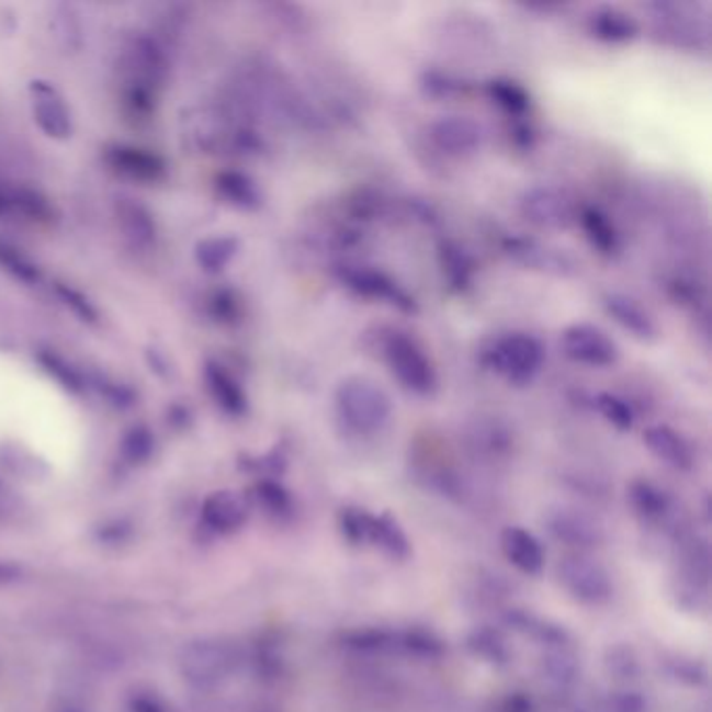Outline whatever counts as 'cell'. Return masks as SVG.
I'll use <instances>...</instances> for the list:
<instances>
[{
  "mask_svg": "<svg viewBox=\"0 0 712 712\" xmlns=\"http://www.w3.org/2000/svg\"><path fill=\"white\" fill-rule=\"evenodd\" d=\"M335 408L347 429L372 434L385 429L393 404L387 391L368 376H347L335 391Z\"/></svg>",
  "mask_w": 712,
  "mask_h": 712,
  "instance_id": "obj_1",
  "label": "cell"
},
{
  "mask_svg": "<svg viewBox=\"0 0 712 712\" xmlns=\"http://www.w3.org/2000/svg\"><path fill=\"white\" fill-rule=\"evenodd\" d=\"M481 362L515 387L531 385L545 362V347L529 332H506L483 349Z\"/></svg>",
  "mask_w": 712,
  "mask_h": 712,
  "instance_id": "obj_2",
  "label": "cell"
},
{
  "mask_svg": "<svg viewBox=\"0 0 712 712\" xmlns=\"http://www.w3.org/2000/svg\"><path fill=\"white\" fill-rule=\"evenodd\" d=\"M383 360L397 383L414 395L429 397L437 387V370L420 343L402 330H391L383 339Z\"/></svg>",
  "mask_w": 712,
  "mask_h": 712,
  "instance_id": "obj_3",
  "label": "cell"
},
{
  "mask_svg": "<svg viewBox=\"0 0 712 712\" xmlns=\"http://www.w3.org/2000/svg\"><path fill=\"white\" fill-rule=\"evenodd\" d=\"M237 663V649L222 640H199L180 654V670L194 686H216L235 670Z\"/></svg>",
  "mask_w": 712,
  "mask_h": 712,
  "instance_id": "obj_4",
  "label": "cell"
},
{
  "mask_svg": "<svg viewBox=\"0 0 712 712\" xmlns=\"http://www.w3.org/2000/svg\"><path fill=\"white\" fill-rule=\"evenodd\" d=\"M556 575L562 587L581 604L600 606L612 596V581L604 566L585 554L562 556Z\"/></svg>",
  "mask_w": 712,
  "mask_h": 712,
  "instance_id": "obj_5",
  "label": "cell"
},
{
  "mask_svg": "<svg viewBox=\"0 0 712 712\" xmlns=\"http://www.w3.org/2000/svg\"><path fill=\"white\" fill-rule=\"evenodd\" d=\"M337 276L349 291H353L355 295H360L364 300L388 303L391 307H397L399 312H406V314L418 312V303L410 293L378 268L343 263L337 268Z\"/></svg>",
  "mask_w": 712,
  "mask_h": 712,
  "instance_id": "obj_6",
  "label": "cell"
},
{
  "mask_svg": "<svg viewBox=\"0 0 712 712\" xmlns=\"http://www.w3.org/2000/svg\"><path fill=\"white\" fill-rule=\"evenodd\" d=\"M520 212L531 224L562 230L577 222L579 207L575 196L558 187H533L520 196Z\"/></svg>",
  "mask_w": 712,
  "mask_h": 712,
  "instance_id": "obj_7",
  "label": "cell"
},
{
  "mask_svg": "<svg viewBox=\"0 0 712 712\" xmlns=\"http://www.w3.org/2000/svg\"><path fill=\"white\" fill-rule=\"evenodd\" d=\"M562 353L581 366H614L621 358L619 346L602 328L594 324H573L562 332Z\"/></svg>",
  "mask_w": 712,
  "mask_h": 712,
  "instance_id": "obj_8",
  "label": "cell"
},
{
  "mask_svg": "<svg viewBox=\"0 0 712 712\" xmlns=\"http://www.w3.org/2000/svg\"><path fill=\"white\" fill-rule=\"evenodd\" d=\"M711 579V550L709 543L702 540H683L679 545L677 558V596L681 604L696 608L707 598Z\"/></svg>",
  "mask_w": 712,
  "mask_h": 712,
  "instance_id": "obj_9",
  "label": "cell"
},
{
  "mask_svg": "<svg viewBox=\"0 0 712 712\" xmlns=\"http://www.w3.org/2000/svg\"><path fill=\"white\" fill-rule=\"evenodd\" d=\"M504 249H506V253L510 256V259L517 261L520 265H524L529 270L545 272V274L562 276V279L575 276L579 272V268H581L575 261V258L568 256L564 249L543 245V242L533 240V238H508L506 245H504Z\"/></svg>",
  "mask_w": 712,
  "mask_h": 712,
  "instance_id": "obj_10",
  "label": "cell"
},
{
  "mask_svg": "<svg viewBox=\"0 0 712 712\" xmlns=\"http://www.w3.org/2000/svg\"><path fill=\"white\" fill-rule=\"evenodd\" d=\"M30 99H32V113L38 128L43 129L48 138L65 140L74 132L71 111L67 108L61 92L50 82L34 80L30 84Z\"/></svg>",
  "mask_w": 712,
  "mask_h": 712,
  "instance_id": "obj_11",
  "label": "cell"
},
{
  "mask_svg": "<svg viewBox=\"0 0 712 712\" xmlns=\"http://www.w3.org/2000/svg\"><path fill=\"white\" fill-rule=\"evenodd\" d=\"M109 168L134 182L151 184L163 178L166 161L157 152L134 145H111L105 149Z\"/></svg>",
  "mask_w": 712,
  "mask_h": 712,
  "instance_id": "obj_12",
  "label": "cell"
},
{
  "mask_svg": "<svg viewBox=\"0 0 712 712\" xmlns=\"http://www.w3.org/2000/svg\"><path fill=\"white\" fill-rule=\"evenodd\" d=\"M485 132L481 124L466 115H448L431 126V140L437 149L453 157L471 155L483 145Z\"/></svg>",
  "mask_w": 712,
  "mask_h": 712,
  "instance_id": "obj_13",
  "label": "cell"
},
{
  "mask_svg": "<svg viewBox=\"0 0 712 712\" xmlns=\"http://www.w3.org/2000/svg\"><path fill=\"white\" fill-rule=\"evenodd\" d=\"M545 527L554 540L570 547L589 550L600 545L602 541V529L598 527V522L570 508L550 510L545 517Z\"/></svg>",
  "mask_w": 712,
  "mask_h": 712,
  "instance_id": "obj_14",
  "label": "cell"
},
{
  "mask_svg": "<svg viewBox=\"0 0 712 712\" xmlns=\"http://www.w3.org/2000/svg\"><path fill=\"white\" fill-rule=\"evenodd\" d=\"M629 499L635 510V515L642 518L647 524L656 527H669L670 531H677L679 524V510L673 501V497L656 487L649 481H635L629 489Z\"/></svg>",
  "mask_w": 712,
  "mask_h": 712,
  "instance_id": "obj_15",
  "label": "cell"
},
{
  "mask_svg": "<svg viewBox=\"0 0 712 712\" xmlns=\"http://www.w3.org/2000/svg\"><path fill=\"white\" fill-rule=\"evenodd\" d=\"M604 309L606 314L631 337H635L640 341H654L658 337V328L652 320V316L640 303L626 297L623 293L604 295Z\"/></svg>",
  "mask_w": 712,
  "mask_h": 712,
  "instance_id": "obj_16",
  "label": "cell"
},
{
  "mask_svg": "<svg viewBox=\"0 0 712 712\" xmlns=\"http://www.w3.org/2000/svg\"><path fill=\"white\" fill-rule=\"evenodd\" d=\"M55 210L44 194L27 187L0 184V217H22L30 222H50Z\"/></svg>",
  "mask_w": 712,
  "mask_h": 712,
  "instance_id": "obj_17",
  "label": "cell"
},
{
  "mask_svg": "<svg viewBox=\"0 0 712 712\" xmlns=\"http://www.w3.org/2000/svg\"><path fill=\"white\" fill-rule=\"evenodd\" d=\"M203 376H205V385H207L210 395L216 399V404L222 410L230 416L247 414L249 410L247 393L233 376V372H228L217 362H207L203 370Z\"/></svg>",
  "mask_w": 712,
  "mask_h": 712,
  "instance_id": "obj_18",
  "label": "cell"
},
{
  "mask_svg": "<svg viewBox=\"0 0 712 712\" xmlns=\"http://www.w3.org/2000/svg\"><path fill=\"white\" fill-rule=\"evenodd\" d=\"M587 30L594 38L608 44L631 43L640 36V23L614 7H600L587 18Z\"/></svg>",
  "mask_w": 712,
  "mask_h": 712,
  "instance_id": "obj_19",
  "label": "cell"
},
{
  "mask_svg": "<svg viewBox=\"0 0 712 712\" xmlns=\"http://www.w3.org/2000/svg\"><path fill=\"white\" fill-rule=\"evenodd\" d=\"M247 504L233 491H217L203 504V520L217 533H235L247 520Z\"/></svg>",
  "mask_w": 712,
  "mask_h": 712,
  "instance_id": "obj_20",
  "label": "cell"
},
{
  "mask_svg": "<svg viewBox=\"0 0 712 712\" xmlns=\"http://www.w3.org/2000/svg\"><path fill=\"white\" fill-rule=\"evenodd\" d=\"M644 443L647 450L654 453L660 462L669 464L677 471H690L693 455L688 441L677 431L665 425H656L644 431Z\"/></svg>",
  "mask_w": 712,
  "mask_h": 712,
  "instance_id": "obj_21",
  "label": "cell"
},
{
  "mask_svg": "<svg viewBox=\"0 0 712 712\" xmlns=\"http://www.w3.org/2000/svg\"><path fill=\"white\" fill-rule=\"evenodd\" d=\"M504 556L527 575H538L543 568V547L535 535L520 527H508L501 533Z\"/></svg>",
  "mask_w": 712,
  "mask_h": 712,
  "instance_id": "obj_22",
  "label": "cell"
},
{
  "mask_svg": "<svg viewBox=\"0 0 712 712\" xmlns=\"http://www.w3.org/2000/svg\"><path fill=\"white\" fill-rule=\"evenodd\" d=\"M577 222H581L585 237L591 242L594 249H598V253H602L606 258H612L619 251V247H621L619 233L604 212H600L598 207H583L579 210Z\"/></svg>",
  "mask_w": 712,
  "mask_h": 712,
  "instance_id": "obj_23",
  "label": "cell"
},
{
  "mask_svg": "<svg viewBox=\"0 0 712 712\" xmlns=\"http://www.w3.org/2000/svg\"><path fill=\"white\" fill-rule=\"evenodd\" d=\"M217 193L238 210H258L261 194L258 184L240 172H222L216 180Z\"/></svg>",
  "mask_w": 712,
  "mask_h": 712,
  "instance_id": "obj_24",
  "label": "cell"
},
{
  "mask_svg": "<svg viewBox=\"0 0 712 712\" xmlns=\"http://www.w3.org/2000/svg\"><path fill=\"white\" fill-rule=\"evenodd\" d=\"M370 541L378 545L393 561H404L410 556V541L395 518L383 515L372 520Z\"/></svg>",
  "mask_w": 712,
  "mask_h": 712,
  "instance_id": "obj_25",
  "label": "cell"
},
{
  "mask_svg": "<svg viewBox=\"0 0 712 712\" xmlns=\"http://www.w3.org/2000/svg\"><path fill=\"white\" fill-rule=\"evenodd\" d=\"M117 216H120V222L124 226L126 237L132 238L136 245L147 247L157 237L155 219L140 203L124 199L120 203V207H117Z\"/></svg>",
  "mask_w": 712,
  "mask_h": 712,
  "instance_id": "obj_26",
  "label": "cell"
},
{
  "mask_svg": "<svg viewBox=\"0 0 712 712\" xmlns=\"http://www.w3.org/2000/svg\"><path fill=\"white\" fill-rule=\"evenodd\" d=\"M238 253V240L235 237H210L196 245L194 258L199 265L210 272L217 274L222 272Z\"/></svg>",
  "mask_w": 712,
  "mask_h": 712,
  "instance_id": "obj_27",
  "label": "cell"
},
{
  "mask_svg": "<svg viewBox=\"0 0 712 712\" xmlns=\"http://www.w3.org/2000/svg\"><path fill=\"white\" fill-rule=\"evenodd\" d=\"M441 265H443V276L450 282L453 291H466L473 284V261L464 253V249H460L453 242H443L441 251Z\"/></svg>",
  "mask_w": 712,
  "mask_h": 712,
  "instance_id": "obj_28",
  "label": "cell"
},
{
  "mask_svg": "<svg viewBox=\"0 0 712 712\" xmlns=\"http://www.w3.org/2000/svg\"><path fill=\"white\" fill-rule=\"evenodd\" d=\"M543 675L556 688H568L577 679V660L568 646L550 647L543 656Z\"/></svg>",
  "mask_w": 712,
  "mask_h": 712,
  "instance_id": "obj_29",
  "label": "cell"
},
{
  "mask_svg": "<svg viewBox=\"0 0 712 712\" xmlns=\"http://www.w3.org/2000/svg\"><path fill=\"white\" fill-rule=\"evenodd\" d=\"M487 94L510 115H524L531 108L529 92L512 80H491L487 84Z\"/></svg>",
  "mask_w": 712,
  "mask_h": 712,
  "instance_id": "obj_30",
  "label": "cell"
},
{
  "mask_svg": "<svg viewBox=\"0 0 712 712\" xmlns=\"http://www.w3.org/2000/svg\"><path fill=\"white\" fill-rule=\"evenodd\" d=\"M0 268L7 270L13 279L25 282V284H36L41 281V268L23 253L22 249L0 242Z\"/></svg>",
  "mask_w": 712,
  "mask_h": 712,
  "instance_id": "obj_31",
  "label": "cell"
},
{
  "mask_svg": "<svg viewBox=\"0 0 712 712\" xmlns=\"http://www.w3.org/2000/svg\"><path fill=\"white\" fill-rule=\"evenodd\" d=\"M596 408L614 429H619V431H631L633 429L635 414H633V408L626 404L623 397L612 395V393H600L596 397Z\"/></svg>",
  "mask_w": 712,
  "mask_h": 712,
  "instance_id": "obj_32",
  "label": "cell"
},
{
  "mask_svg": "<svg viewBox=\"0 0 712 712\" xmlns=\"http://www.w3.org/2000/svg\"><path fill=\"white\" fill-rule=\"evenodd\" d=\"M38 362L43 364L44 370L61 385V387L71 391V393H80L82 391V376L78 374L76 368L67 364L61 355L53 353V351H43L38 355Z\"/></svg>",
  "mask_w": 712,
  "mask_h": 712,
  "instance_id": "obj_33",
  "label": "cell"
},
{
  "mask_svg": "<svg viewBox=\"0 0 712 712\" xmlns=\"http://www.w3.org/2000/svg\"><path fill=\"white\" fill-rule=\"evenodd\" d=\"M372 520L374 517L368 515L360 508H343L339 515V524H341V533L346 535V540L353 545H362L370 541V531H372Z\"/></svg>",
  "mask_w": 712,
  "mask_h": 712,
  "instance_id": "obj_34",
  "label": "cell"
},
{
  "mask_svg": "<svg viewBox=\"0 0 712 712\" xmlns=\"http://www.w3.org/2000/svg\"><path fill=\"white\" fill-rule=\"evenodd\" d=\"M55 293H57V297L64 302L65 307L74 314V316H78L82 323H97V318H99V312H97V307L90 303V300H88L87 295H82L78 289H74V286H69V284H64V282H57L55 284Z\"/></svg>",
  "mask_w": 712,
  "mask_h": 712,
  "instance_id": "obj_35",
  "label": "cell"
},
{
  "mask_svg": "<svg viewBox=\"0 0 712 712\" xmlns=\"http://www.w3.org/2000/svg\"><path fill=\"white\" fill-rule=\"evenodd\" d=\"M152 450H155V439H152V432L145 429V427H134L124 437L122 452H124V457L132 464L147 462L151 457Z\"/></svg>",
  "mask_w": 712,
  "mask_h": 712,
  "instance_id": "obj_36",
  "label": "cell"
},
{
  "mask_svg": "<svg viewBox=\"0 0 712 712\" xmlns=\"http://www.w3.org/2000/svg\"><path fill=\"white\" fill-rule=\"evenodd\" d=\"M606 669L617 679H635L640 667L633 649L626 646L610 647L606 654Z\"/></svg>",
  "mask_w": 712,
  "mask_h": 712,
  "instance_id": "obj_37",
  "label": "cell"
},
{
  "mask_svg": "<svg viewBox=\"0 0 712 712\" xmlns=\"http://www.w3.org/2000/svg\"><path fill=\"white\" fill-rule=\"evenodd\" d=\"M256 496H258L259 504L272 512V515H286L291 510V496L289 491L274 483V481H261L256 489Z\"/></svg>",
  "mask_w": 712,
  "mask_h": 712,
  "instance_id": "obj_38",
  "label": "cell"
},
{
  "mask_svg": "<svg viewBox=\"0 0 712 712\" xmlns=\"http://www.w3.org/2000/svg\"><path fill=\"white\" fill-rule=\"evenodd\" d=\"M468 646L475 652L476 656L489 660V663H504L508 658L506 644L501 637L491 631H476L475 635L468 640Z\"/></svg>",
  "mask_w": 712,
  "mask_h": 712,
  "instance_id": "obj_39",
  "label": "cell"
},
{
  "mask_svg": "<svg viewBox=\"0 0 712 712\" xmlns=\"http://www.w3.org/2000/svg\"><path fill=\"white\" fill-rule=\"evenodd\" d=\"M646 700L637 691H617L612 693L600 712H646Z\"/></svg>",
  "mask_w": 712,
  "mask_h": 712,
  "instance_id": "obj_40",
  "label": "cell"
},
{
  "mask_svg": "<svg viewBox=\"0 0 712 712\" xmlns=\"http://www.w3.org/2000/svg\"><path fill=\"white\" fill-rule=\"evenodd\" d=\"M212 305H214L217 320H222V323H233L238 316L237 297L230 291H217L212 300Z\"/></svg>",
  "mask_w": 712,
  "mask_h": 712,
  "instance_id": "obj_41",
  "label": "cell"
},
{
  "mask_svg": "<svg viewBox=\"0 0 712 712\" xmlns=\"http://www.w3.org/2000/svg\"><path fill=\"white\" fill-rule=\"evenodd\" d=\"M675 675L683 681H690L693 686L704 683V679H707V670L693 660H675Z\"/></svg>",
  "mask_w": 712,
  "mask_h": 712,
  "instance_id": "obj_42",
  "label": "cell"
},
{
  "mask_svg": "<svg viewBox=\"0 0 712 712\" xmlns=\"http://www.w3.org/2000/svg\"><path fill=\"white\" fill-rule=\"evenodd\" d=\"M128 712H168V709L159 698L138 693V696L129 698Z\"/></svg>",
  "mask_w": 712,
  "mask_h": 712,
  "instance_id": "obj_43",
  "label": "cell"
},
{
  "mask_svg": "<svg viewBox=\"0 0 712 712\" xmlns=\"http://www.w3.org/2000/svg\"><path fill=\"white\" fill-rule=\"evenodd\" d=\"M101 540L111 541V543H120L128 535V527H124L122 522H115V524H108L101 529Z\"/></svg>",
  "mask_w": 712,
  "mask_h": 712,
  "instance_id": "obj_44",
  "label": "cell"
},
{
  "mask_svg": "<svg viewBox=\"0 0 712 712\" xmlns=\"http://www.w3.org/2000/svg\"><path fill=\"white\" fill-rule=\"evenodd\" d=\"M20 577V568L9 564V562H0V583L13 581Z\"/></svg>",
  "mask_w": 712,
  "mask_h": 712,
  "instance_id": "obj_45",
  "label": "cell"
},
{
  "mask_svg": "<svg viewBox=\"0 0 712 712\" xmlns=\"http://www.w3.org/2000/svg\"><path fill=\"white\" fill-rule=\"evenodd\" d=\"M64 712H82V711H74V709H65Z\"/></svg>",
  "mask_w": 712,
  "mask_h": 712,
  "instance_id": "obj_46",
  "label": "cell"
}]
</instances>
